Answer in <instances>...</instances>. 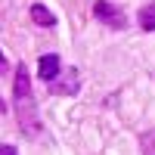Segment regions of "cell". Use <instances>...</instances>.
<instances>
[{
  "label": "cell",
  "instance_id": "6da1fadb",
  "mask_svg": "<svg viewBox=\"0 0 155 155\" xmlns=\"http://www.w3.org/2000/svg\"><path fill=\"white\" fill-rule=\"evenodd\" d=\"M93 16H96L99 22H106L109 28H124V25H127V19H124V12H121L118 6H112V3H106V0H99V3H93Z\"/></svg>",
  "mask_w": 155,
  "mask_h": 155
},
{
  "label": "cell",
  "instance_id": "7a4b0ae2",
  "mask_svg": "<svg viewBox=\"0 0 155 155\" xmlns=\"http://www.w3.org/2000/svg\"><path fill=\"white\" fill-rule=\"evenodd\" d=\"M19 121H22V134L34 137L41 130V124H37V112H34V99H19Z\"/></svg>",
  "mask_w": 155,
  "mask_h": 155
},
{
  "label": "cell",
  "instance_id": "3957f363",
  "mask_svg": "<svg viewBox=\"0 0 155 155\" xmlns=\"http://www.w3.org/2000/svg\"><path fill=\"white\" fill-rule=\"evenodd\" d=\"M78 87H81V78H78V68H65L56 78V93L59 96H74Z\"/></svg>",
  "mask_w": 155,
  "mask_h": 155
},
{
  "label": "cell",
  "instance_id": "277c9868",
  "mask_svg": "<svg viewBox=\"0 0 155 155\" xmlns=\"http://www.w3.org/2000/svg\"><path fill=\"white\" fill-rule=\"evenodd\" d=\"M37 74L44 78V81H56V78L62 74V62H59V56H41V62H37Z\"/></svg>",
  "mask_w": 155,
  "mask_h": 155
},
{
  "label": "cell",
  "instance_id": "5b68a950",
  "mask_svg": "<svg viewBox=\"0 0 155 155\" xmlns=\"http://www.w3.org/2000/svg\"><path fill=\"white\" fill-rule=\"evenodd\" d=\"M12 96H16V102H19V99H31V96H34V93H31V81H28V68H25V65H19V68H16Z\"/></svg>",
  "mask_w": 155,
  "mask_h": 155
},
{
  "label": "cell",
  "instance_id": "8992f818",
  "mask_svg": "<svg viewBox=\"0 0 155 155\" xmlns=\"http://www.w3.org/2000/svg\"><path fill=\"white\" fill-rule=\"evenodd\" d=\"M31 22L41 25V28H53V25H56V16H53L44 3H31Z\"/></svg>",
  "mask_w": 155,
  "mask_h": 155
},
{
  "label": "cell",
  "instance_id": "52a82bcc",
  "mask_svg": "<svg viewBox=\"0 0 155 155\" xmlns=\"http://www.w3.org/2000/svg\"><path fill=\"white\" fill-rule=\"evenodd\" d=\"M137 22H140V28H143V31H155V6H152V3L143 6V9H140V16H137Z\"/></svg>",
  "mask_w": 155,
  "mask_h": 155
},
{
  "label": "cell",
  "instance_id": "ba28073f",
  "mask_svg": "<svg viewBox=\"0 0 155 155\" xmlns=\"http://www.w3.org/2000/svg\"><path fill=\"white\" fill-rule=\"evenodd\" d=\"M143 155H155V137L152 134L143 137Z\"/></svg>",
  "mask_w": 155,
  "mask_h": 155
},
{
  "label": "cell",
  "instance_id": "9c48e42d",
  "mask_svg": "<svg viewBox=\"0 0 155 155\" xmlns=\"http://www.w3.org/2000/svg\"><path fill=\"white\" fill-rule=\"evenodd\" d=\"M0 155H16V146H9V143H3V149H0Z\"/></svg>",
  "mask_w": 155,
  "mask_h": 155
}]
</instances>
